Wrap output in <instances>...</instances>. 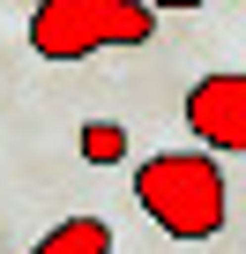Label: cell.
Masks as SVG:
<instances>
[{
  "instance_id": "8992f818",
  "label": "cell",
  "mask_w": 246,
  "mask_h": 254,
  "mask_svg": "<svg viewBox=\"0 0 246 254\" xmlns=\"http://www.w3.org/2000/svg\"><path fill=\"white\" fill-rule=\"evenodd\" d=\"M157 15H187V8H209V0H149Z\"/></svg>"
},
{
  "instance_id": "7a4b0ae2",
  "label": "cell",
  "mask_w": 246,
  "mask_h": 254,
  "mask_svg": "<svg viewBox=\"0 0 246 254\" xmlns=\"http://www.w3.org/2000/svg\"><path fill=\"white\" fill-rule=\"evenodd\" d=\"M157 8L149 0H38L30 8V53L45 60H90L104 45H149Z\"/></svg>"
},
{
  "instance_id": "3957f363",
  "label": "cell",
  "mask_w": 246,
  "mask_h": 254,
  "mask_svg": "<svg viewBox=\"0 0 246 254\" xmlns=\"http://www.w3.org/2000/svg\"><path fill=\"white\" fill-rule=\"evenodd\" d=\"M187 127L216 157H246V67H216L187 90Z\"/></svg>"
},
{
  "instance_id": "277c9868",
  "label": "cell",
  "mask_w": 246,
  "mask_h": 254,
  "mask_svg": "<svg viewBox=\"0 0 246 254\" xmlns=\"http://www.w3.org/2000/svg\"><path fill=\"white\" fill-rule=\"evenodd\" d=\"M30 254H112V224H104V217H67V224H52Z\"/></svg>"
},
{
  "instance_id": "5b68a950",
  "label": "cell",
  "mask_w": 246,
  "mask_h": 254,
  "mask_svg": "<svg viewBox=\"0 0 246 254\" xmlns=\"http://www.w3.org/2000/svg\"><path fill=\"white\" fill-rule=\"evenodd\" d=\"M82 157H90V165H112V157H127V135H119L112 120H90V127H82Z\"/></svg>"
},
{
  "instance_id": "6da1fadb",
  "label": "cell",
  "mask_w": 246,
  "mask_h": 254,
  "mask_svg": "<svg viewBox=\"0 0 246 254\" xmlns=\"http://www.w3.org/2000/svg\"><path fill=\"white\" fill-rule=\"evenodd\" d=\"M135 202H142V217H149L157 232H172V239H216V232H224V209H231L224 165H216V150H201V142L149 157V165L135 172Z\"/></svg>"
}]
</instances>
